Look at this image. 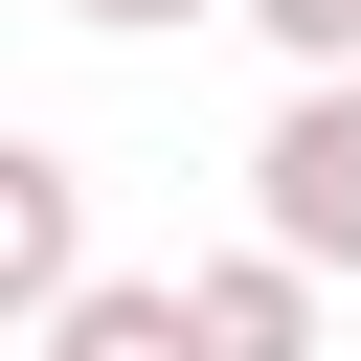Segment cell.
Returning a JSON list of instances; mask_svg holds the SVG:
<instances>
[{
    "label": "cell",
    "mask_w": 361,
    "mask_h": 361,
    "mask_svg": "<svg viewBox=\"0 0 361 361\" xmlns=\"http://www.w3.org/2000/svg\"><path fill=\"white\" fill-rule=\"evenodd\" d=\"M248 248H271L293 293L361 271V90H293V113L248 135Z\"/></svg>",
    "instance_id": "cell-1"
},
{
    "label": "cell",
    "mask_w": 361,
    "mask_h": 361,
    "mask_svg": "<svg viewBox=\"0 0 361 361\" xmlns=\"http://www.w3.org/2000/svg\"><path fill=\"white\" fill-rule=\"evenodd\" d=\"M90 293V158L68 135H0V338H45Z\"/></svg>",
    "instance_id": "cell-2"
},
{
    "label": "cell",
    "mask_w": 361,
    "mask_h": 361,
    "mask_svg": "<svg viewBox=\"0 0 361 361\" xmlns=\"http://www.w3.org/2000/svg\"><path fill=\"white\" fill-rule=\"evenodd\" d=\"M180 361H316V293H293L271 248H203V271H180Z\"/></svg>",
    "instance_id": "cell-3"
},
{
    "label": "cell",
    "mask_w": 361,
    "mask_h": 361,
    "mask_svg": "<svg viewBox=\"0 0 361 361\" xmlns=\"http://www.w3.org/2000/svg\"><path fill=\"white\" fill-rule=\"evenodd\" d=\"M45 361H180V271H90L45 316Z\"/></svg>",
    "instance_id": "cell-4"
},
{
    "label": "cell",
    "mask_w": 361,
    "mask_h": 361,
    "mask_svg": "<svg viewBox=\"0 0 361 361\" xmlns=\"http://www.w3.org/2000/svg\"><path fill=\"white\" fill-rule=\"evenodd\" d=\"M226 23H271V45H293V90H361V0H226Z\"/></svg>",
    "instance_id": "cell-5"
},
{
    "label": "cell",
    "mask_w": 361,
    "mask_h": 361,
    "mask_svg": "<svg viewBox=\"0 0 361 361\" xmlns=\"http://www.w3.org/2000/svg\"><path fill=\"white\" fill-rule=\"evenodd\" d=\"M68 23H135V45H158V23H226V0H68Z\"/></svg>",
    "instance_id": "cell-6"
}]
</instances>
